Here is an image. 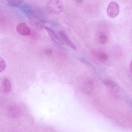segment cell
Segmentation results:
<instances>
[{
	"mask_svg": "<svg viewBox=\"0 0 132 132\" xmlns=\"http://www.w3.org/2000/svg\"><path fill=\"white\" fill-rule=\"evenodd\" d=\"M99 40L100 43L101 44H104L107 41V37L105 35H101L99 37Z\"/></svg>",
	"mask_w": 132,
	"mask_h": 132,
	"instance_id": "8fae6325",
	"label": "cell"
},
{
	"mask_svg": "<svg viewBox=\"0 0 132 132\" xmlns=\"http://www.w3.org/2000/svg\"><path fill=\"white\" fill-rule=\"evenodd\" d=\"M23 1L21 0H8L7 1L8 4L13 6H20L23 2Z\"/></svg>",
	"mask_w": 132,
	"mask_h": 132,
	"instance_id": "9c48e42d",
	"label": "cell"
},
{
	"mask_svg": "<svg viewBox=\"0 0 132 132\" xmlns=\"http://www.w3.org/2000/svg\"><path fill=\"white\" fill-rule=\"evenodd\" d=\"M16 30L18 32L22 35H29L31 34L30 28L24 22L18 24L16 26Z\"/></svg>",
	"mask_w": 132,
	"mask_h": 132,
	"instance_id": "277c9868",
	"label": "cell"
},
{
	"mask_svg": "<svg viewBox=\"0 0 132 132\" xmlns=\"http://www.w3.org/2000/svg\"><path fill=\"white\" fill-rule=\"evenodd\" d=\"M3 85V90L5 93H7L11 91V85L8 79L5 78L4 79Z\"/></svg>",
	"mask_w": 132,
	"mask_h": 132,
	"instance_id": "8992f818",
	"label": "cell"
},
{
	"mask_svg": "<svg viewBox=\"0 0 132 132\" xmlns=\"http://www.w3.org/2000/svg\"><path fill=\"white\" fill-rule=\"evenodd\" d=\"M83 1L82 0H77L76 1L78 3H81Z\"/></svg>",
	"mask_w": 132,
	"mask_h": 132,
	"instance_id": "4fadbf2b",
	"label": "cell"
},
{
	"mask_svg": "<svg viewBox=\"0 0 132 132\" xmlns=\"http://www.w3.org/2000/svg\"><path fill=\"white\" fill-rule=\"evenodd\" d=\"M119 11V7L118 3L116 2L112 1L108 5L107 9V14L110 18H114L118 15Z\"/></svg>",
	"mask_w": 132,
	"mask_h": 132,
	"instance_id": "7a4b0ae2",
	"label": "cell"
},
{
	"mask_svg": "<svg viewBox=\"0 0 132 132\" xmlns=\"http://www.w3.org/2000/svg\"><path fill=\"white\" fill-rule=\"evenodd\" d=\"M96 56L97 59L101 62L105 61L108 58L107 55L103 52H98L96 54Z\"/></svg>",
	"mask_w": 132,
	"mask_h": 132,
	"instance_id": "ba28073f",
	"label": "cell"
},
{
	"mask_svg": "<svg viewBox=\"0 0 132 132\" xmlns=\"http://www.w3.org/2000/svg\"><path fill=\"white\" fill-rule=\"evenodd\" d=\"M6 67V64L4 60L0 56V72L4 70Z\"/></svg>",
	"mask_w": 132,
	"mask_h": 132,
	"instance_id": "30bf717a",
	"label": "cell"
},
{
	"mask_svg": "<svg viewBox=\"0 0 132 132\" xmlns=\"http://www.w3.org/2000/svg\"><path fill=\"white\" fill-rule=\"evenodd\" d=\"M59 34L62 40L65 42L68 46L74 50H76V47L75 45L69 39L64 32L61 31L59 32Z\"/></svg>",
	"mask_w": 132,
	"mask_h": 132,
	"instance_id": "5b68a950",
	"label": "cell"
},
{
	"mask_svg": "<svg viewBox=\"0 0 132 132\" xmlns=\"http://www.w3.org/2000/svg\"><path fill=\"white\" fill-rule=\"evenodd\" d=\"M104 84L108 87L112 89H116L117 85L113 81L109 79H105L104 81Z\"/></svg>",
	"mask_w": 132,
	"mask_h": 132,
	"instance_id": "52a82bcc",
	"label": "cell"
},
{
	"mask_svg": "<svg viewBox=\"0 0 132 132\" xmlns=\"http://www.w3.org/2000/svg\"><path fill=\"white\" fill-rule=\"evenodd\" d=\"M45 29L51 39L56 44L60 45L63 44L64 42L62 39L58 36L53 30L47 27H45Z\"/></svg>",
	"mask_w": 132,
	"mask_h": 132,
	"instance_id": "3957f363",
	"label": "cell"
},
{
	"mask_svg": "<svg viewBox=\"0 0 132 132\" xmlns=\"http://www.w3.org/2000/svg\"><path fill=\"white\" fill-rule=\"evenodd\" d=\"M130 71H131V72H132V62H131V63L130 64Z\"/></svg>",
	"mask_w": 132,
	"mask_h": 132,
	"instance_id": "5bb4252c",
	"label": "cell"
},
{
	"mask_svg": "<svg viewBox=\"0 0 132 132\" xmlns=\"http://www.w3.org/2000/svg\"><path fill=\"white\" fill-rule=\"evenodd\" d=\"M52 52V50L50 49H47L45 51V53L47 54H50Z\"/></svg>",
	"mask_w": 132,
	"mask_h": 132,
	"instance_id": "7c38bea8",
	"label": "cell"
},
{
	"mask_svg": "<svg viewBox=\"0 0 132 132\" xmlns=\"http://www.w3.org/2000/svg\"><path fill=\"white\" fill-rule=\"evenodd\" d=\"M46 8L49 14L55 15L60 14L63 11L64 6L60 0H50L47 3Z\"/></svg>",
	"mask_w": 132,
	"mask_h": 132,
	"instance_id": "6da1fadb",
	"label": "cell"
}]
</instances>
